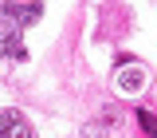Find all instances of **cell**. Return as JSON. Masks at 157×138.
I'll use <instances>...</instances> for the list:
<instances>
[{
	"instance_id": "cell-1",
	"label": "cell",
	"mask_w": 157,
	"mask_h": 138,
	"mask_svg": "<svg viewBox=\"0 0 157 138\" xmlns=\"http://www.w3.org/2000/svg\"><path fill=\"white\" fill-rule=\"evenodd\" d=\"M118 91H126V95H137V91H145V83H149V71L141 67V63H130V67H122L118 71Z\"/></svg>"
},
{
	"instance_id": "cell-6",
	"label": "cell",
	"mask_w": 157,
	"mask_h": 138,
	"mask_svg": "<svg viewBox=\"0 0 157 138\" xmlns=\"http://www.w3.org/2000/svg\"><path fill=\"white\" fill-rule=\"evenodd\" d=\"M122 122V111L118 107H102V126H118Z\"/></svg>"
},
{
	"instance_id": "cell-2",
	"label": "cell",
	"mask_w": 157,
	"mask_h": 138,
	"mask_svg": "<svg viewBox=\"0 0 157 138\" xmlns=\"http://www.w3.org/2000/svg\"><path fill=\"white\" fill-rule=\"evenodd\" d=\"M0 138H36V134L20 111H0Z\"/></svg>"
},
{
	"instance_id": "cell-3",
	"label": "cell",
	"mask_w": 157,
	"mask_h": 138,
	"mask_svg": "<svg viewBox=\"0 0 157 138\" xmlns=\"http://www.w3.org/2000/svg\"><path fill=\"white\" fill-rule=\"evenodd\" d=\"M0 12H4V16H12L20 28H24V24H36V20H39V4H4Z\"/></svg>"
},
{
	"instance_id": "cell-4",
	"label": "cell",
	"mask_w": 157,
	"mask_h": 138,
	"mask_svg": "<svg viewBox=\"0 0 157 138\" xmlns=\"http://www.w3.org/2000/svg\"><path fill=\"white\" fill-rule=\"evenodd\" d=\"M0 55H8V59H28V47H24V39H20L16 32H4V36H0Z\"/></svg>"
},
{
	"instance_id": "cell-5",
	"label": "cell",
	"mask_w": 157,
	"mask_h": 138,
	"mask_svg": "<svg viewBox=\"0 0 157 138\" xmlns=\"http://www.w3.org/2000/svg\"><path fill=\"white\" fill-rule=\"evenodd\" d=\"M134 115H137V126H141L145 134L153 138V134H157V122H153V115H149V111H134Z\"/></svg>"
}]
</instances>
